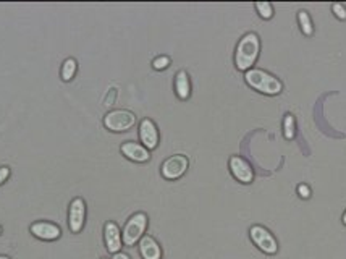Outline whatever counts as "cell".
Listing matches in <instances>:
<instances>
[{"label":"cell","instance_id":"6da1fadb","mask_svg":"<svg viewBox=\"0 0 346 259\" xmlns=\"http://www.w3.org/2000/svg\"><path fill=\"white\" fill-rule=\"evenodd\" d=\"M261 39L256 33H248L240 39L235 52V65L240 71H249L259 59Z\"/></svg>","mask_w":346,"mask_h":259},{"label":"cell","instance_id":"7a4b0ae2","mask_svg":"<svg viewBox=\"0 0 346 259\" xmlns=\"http://www.w3.org/2000/svg\"><path fill=\"white\" fill-rule=\"evenodd\" d=\"M244 80L252 89H256L267 96H277L283 91V85H281V81L278 78H275L274 75H270V73L261 68H251L249 71H246Z\"/></svg>","mask_w":346,"mask_h":259},{"label":"cell","instance_id":"3957f363","mask_svg":"<svg viewBox=\"0 0 346 259\" xmlns=\"http://www.w3.org/2000/svg\"><path fill=\"white\" fill-rule=\"evenodd\" d=\"M146 228H148V216H146L144 212H136V214H133L128 219V222H126V225L122 232L123 243L126 246L136 245L144 237L142 234L146 232Z\"/></svg>","mask_w":346,"mask_h":259},{"label":"cell","instance_id":"277c9868","mask_svg":"<svg viewBox=\"0 0 346 259\" xmlns=\"http://www.w3.org/2000/svg\"><path fill=\"white\" fill-rule=\"evenodd\" d=\"M249 237L252 240V243L256 245L262 253H266L269 256H274V254L278 253L277 238L272 235L266 227H262V225H252L249 228Z\"/></svg>","mask_w":346,"mask_h":259},{"label":"cell","instance_id":"5b68a950","mask_svg":"<svg viewBox=\"0 0 346 259\" xmlns=\"http://www.w3.org/2000/svg\"><path fill=\"white\" fill-rule=\"evenodd\" d=\"M134 123H136L134 114L130 112V110H123V109L112 110V112H108L104 117L105 128L110 130V132H115V133L126 132V130H130Z\"/></svg>","mask_w":346,"mask_h":259},{"label":"cell","instance_id":"8992f818","mask_svg":"<svg viewBox=\"0 0 346 259\" xmlns=\"http://www.w3.org/2000/svg\"><path fill=\"white\" fill-rule=\"evenodd\" d=\"M188 165H189V161H188L186 156H183V154L171 156L162 164V167H160L162 177L167 178V180H177L186 173Z\"/></svg>","mask_w":346,"mask_h":259},{"label":"cell","instance_id":"52a82bcc","mask_svg":"<svg viewBox=\"0 0 346 259\" xmlns=\"http://www.w3.org/2000/svg\"><path fill=\"white\" fill-rule=\"evenodd\" d=\"M86 219V202L83 198H75L70 204L68 212V225L73 234H79L84 227Z\"/></svg>","mask_w":346,"mask_h":259},{"label":"cell","instance_id":"ba28073f","mask_svg":"<svg viewBox=\"0 0 346 259\" xmlns=\"http://www.w3.org/2000/svg\"><path fill=\"white\" fill-rule=\"evenodd\" d=\"M228 164H230V172H232V175L238 182L248 185V183H251L254 180V170H252V167L249 165V162L244 161L243 157H240V156H232Z\"/></svg>","mask_w":346,"mask_h":259},{"label":"cell","instance_id":"9c48e42d","mask_svg":"<svg viewBox=\"0 0 346 259\" xmlns=\"http://www.w3.org/2000/svg\"><path fill=\"white\" fill-rule=\"evenodd\" d=\"M139 138L146 149H156L159 146V130L149 118H144L139 125Z\"/></svg>","mask_w":346,"mask_h":259},{"label":"cell","instance_id":"30bf717a","mask_svg":"<svg viewBox=\"0 0 346 259\" xmlns=\"http://www.w3.org/2000/svg\"><path fill=\"white\" fill-rule=\"evenodd\" d=\"M31 234L39 240L52 242V240H57L62 235V230L52 222H34L31 225Z\"/></svg>","mask_w":346,"mask_h":259},{"label":"cell","instance_id":"8fae6325","mask_svg":"<svg viewBox=\"0 0 346 259\" xmlns=\"http://www.w3.org/2000/svg\"><path fill=\"white\" fill-rule=\"evenodd\" d=\"M104 238H105L107 249L112 254L120 251V248L123 245V240H122L120 228H118V225L115 224V222H107V224H105V227H104Z\"/></svg>","mask_w":346,"mask_h":259},{"label":"cell","instance_id":"7c38bea8","mask_svg":"<svg viewBox=\"0 0 346 259\" xmlns=\"http://www.w3.org/2000/svg\"><path fill=\"white\" fill-rule=\"evenodd\" d=\"M120 151L125 157H128L130 161L133 162H148L151 159V154L146 147L139 143L134 141H126L122 144Z\"/></svg>","mask_w":346,"mask_h":259},{"label":"cell","instance_id":"4fadbf2b","mask_svg":"<svg viewBox=\"0 0 346 259\" xmlns=\"http://www.w3.org/2000/svg\"><path fill=\"white\" fill-rule=\"evenodd\" d=\"M139 253L142 259H162V248L151 235H144L139 240Z\"/></svg>","mask_w":346,"mask_h":259},{"label":"cell","instance_id":"5bb4252c","mask_svg":"<svg viewBox=\"0 0 346 259\" xmlns=\"http://www.w3.org/2000/svg\"><path fill=\"white\" fill-rule=\"evenodd\" d=\"M175 92L181 100H186L191 96V81L185 70L177 73L175 76Z\"/></svg>","mask_w":346,"mask_h":259},{"label":"cell","instance_id":"9a60e30c","mask_svg":"<svg viewBox=\"0 0 346 259\" xmlns=\"http://www.w3.org/2000/svg\"><path fill=\"white\" fill-rule=\"evenodd\" d=\"M298 23H299V28H301V33L304 36H307V38H311L314 34V24H312V20L307 12H304V10L298 12Z\"/></svg>","mask_w":346,"mask_h":259},{"label":"cell","instance_id":"2e32d148","mask_svg":"<svg viewBox=\"0 0 346 259\" xmlns=\"http://www.w3.org/2000/svg\"><path fill=\"white\" fill-rule=\"evenodd\" d=\"M76 68H78L76 60L75 59H67L62 65V80L63 81H71L73 76H75V73H76Z\"/></svg>","mask_w":346,"mask_h":259},{"label":"cell","instance_id":"e0dca14e","mask_svg":"<svg viewBox=\"0 0 346 259\" xmlns=\"http://www.w3.org/2000/svg\"><path fill=\"white\" fill-rule=\"evenodd\" d=\"M283 136L286 138V140H293V138L296 136V120L291 114L285 115V120H283Z\"/></svg>","mask_w":346,"mask_h":259},{"label":"cell","instance_id":"ac0fdd59","mask_svg":"<svg viewBox=\"0 0 346 259\" xmlns=\"http://www.w3.org/2000/svg\"><path fill=\"white\" fill-rule=\"evenodd\" d=\"M256 10L264 20H270L274 16V5L270 2H256Z\"/></svg>","mask_w":346,"mask_h":259},{"label":"cell","instance_id":"d6986e66","mask_svg":"<svg viewBox=\"0 0 346 259\" xmlns=\"http://www.w3.org/2000/svg\"><path fill=\"white\" fill-rule=\"evenodd\" d=\"M168 65H170V57H167V55H160V57L154 59L152 62V67L156 70H165Z\"/></svg>","mask_w":346,"mask_h":259},{"label":"cell","instance_id":"ffe728a7","mask_svg":"<svg viewBox=\"0 0 346 259\" xmlns=\"http://www.w3.org/2000/svg\"><path fill=\"white\" fill-rule=\"evenodd\" d=\"M332 12L335 13V16L341 21H346V7L343 4H333L332 5Z\"/></svg>","mask_w":346,"mask_h":259},{"label":"cell","instance_id":"44dd1931","mask_svg":"<svg viewBox=\"0 0 346 259\" xmlns=\"http://www.w3.org/2000/svg\"><path fill=\"white\" fill-rule=\"evenodd\" d=\"M298 194L303 199H309V198H311V188H309L307 185H304V183L299 185V187H298Z\"/></svg>","mask_w":346,"mask_h":259},{"label":"cell","instance_id":"7402d4cb","mask_svg":"<svg viewBox=\"0 0 346 259\" xmlns=\"http://www.w3.org/2000/svg\"><path fill=\"white\" fill-rule=\"evenodd\" d=\"M8 177H10V169H8V167H0V185H2Z\"/></svg>","mask_w":346,"mask_h":259},{"label":"cell","instance_id":"603a6c76","mask_svg":"<svg viewBox=\"0 0 346 259\" xmlns=\"http://www.w3.org/2000/svg\"><path fill=\"white\" fill-rule=\"evenodd\" d=\"M113 259H130V256H128V254H125V253H120V251H118V253H115V254H113Z\"/></svg>","mask_w":346,"mask_h":259},{"label":"cell","instance_id":"cb8c5ba5","mask_svg":"<svg viewBox=\"0 0 346 259\" xmlns=\"http://www.w3.org/2000/svg\"><path fill=\"white\" fill-rule=\"evenodd\" d=\"M341 222L346 225V211H344V214H343V217H341Z\"/></svg>","mask_w":346,"mask_h":259},{"label":"cell","instance_id":"d4e9b609","mask_svg":"<svg viewBox=\"0 0 346 259\" xmlns=\"http://www.w3.org/2000/svg\"><path fill=\"white\" fill-rule=\"evenodd\" d=\"M0 259H10V257H7V256H0Z\"/></svg>","mask_w":346,"mask_h":259},{"label":"cell","instance_id":"484cf974","mask_svg":"<svg viewBox=\"0 0 346 259\" xmlns=\"http://www.w3.org/2000/svg\"><path fill=\"white\" fill-rule=\"evenodd\" d=\"M0 232H2V228H0Z\"/></svg>","mask_w":346,"mask_h":259}]
</instances>
